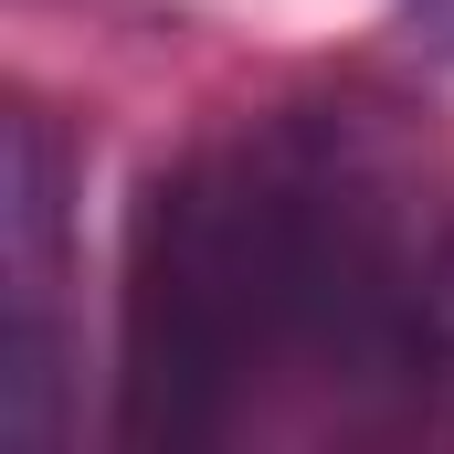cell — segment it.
I'll list each match as a JSON object with an SVG mask.
<instances>
[{
  "mask_svg": "<svg viewBox=\"0 0 454 454\" xmlns=\"http://www.w3.org/2000/svg\"><path fill=\"white\" fill-rule=\"evenodd\" d=\"M454 434V148L296 96L148 169L116 286V444Z\"/></svg>",
  "mask_w": 454,
  "mask_h": 454,
  "instance_id": "6da1fadb",
  "label": "cell"
},
{
  "mask_svg": "<svg viewBox=\"0 0 454 454\" xmlns=\"http://www.w3.org/2000/svg\"><path fill=\"white\" fill-rule=\"evenodd\" d=\"M64 137L53 116L21 106L11 116V159H0V434L11 444H53L64 423Z\"/></svg>",
  "mask_w": 454,
  "mask_h": 454,
  "instance_id": "7a4b0ae2",
  "label": "cell"
}]
</instances>
